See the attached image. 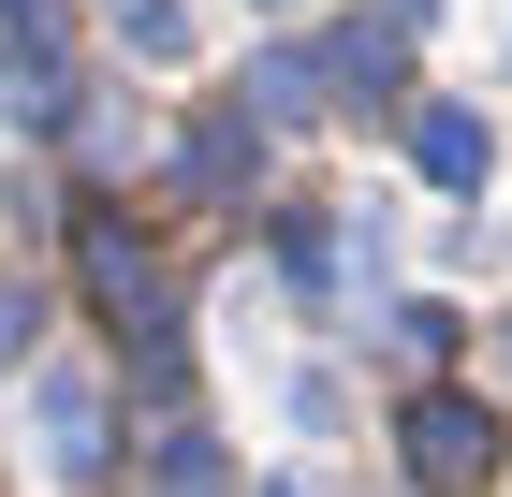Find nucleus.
Wrapping results in <instances>:
<instances>
[{
  "label": "nucleus",
  "instance_id": "obj_1",
  "mask_svg": "<svg viewBox=\"0 0 512 497\" xmlns=\"http://www.w3.org/2000/svg\"><path fill=\"white\" fill-rule=\"evenodd\" d=\"M74 278H88V307H103L132 351H176V278H161V249L118 220V205H88V220H74Z\"/></svg>",
  "mask_w": 512,
  "mask_h": 497
},
{
  "label": "nucleus",
  "instance_id": "obj_2",
  "mask_svg": "<svg viewBox=\"0 0 512 497\" xmlns=\"http://www.w3.org/2000/svg\"><path fill=\"white\" fill-rule=\"evenodd\" d=\"M498 454H512V439H498L483 395H454V381L410 395V483H425V497H483V483H498Z\"/></svg>",
  "mask_w": 512,
  "mask_h": 497
},
{
  "label": "nucleus",
  "instance_id": "obj_3",
  "mask_svg": "<svg viewBox=\"0 0 512 497\" xmlns=\"http://www.w3.org/2000/svg\"><path fill=\"white\" fill-rule=\"evenodd\" d=\"M0 103L30 117V132L74 117V15L59 0H0Z\"/></svg>",
  "mask_w": 512,
  "mask_h": 497
},
{
  "label": "nucleus",
  "instance_id": "obj_4",
  "mask_svg": "<svg viewBox=\"0 0 512 497\" xmlns=\"http://www.w3.org/2000/svg\"><path fill=\"white\" fill-rule=\"evenodd\" d=\"M410 161H425L439 191H483V176H498V132H483L469 103H425V117H410Z\"/></svg>",
  "mask_w": 512,
  "mask_h": 497
},
{
  "label": "nucleus",
  "instance_id": "obj_5",
  "mask_svg": "<svg viewBox=\"0 0 512 497\" xmlns=\"http://www.w3.org/2000/svg\"><path fill=\"white\" fill-rule=\"evenodd\" d=\"M308 74H322V103H352V117H395V30H337V44L308 59Z\"/></svg>",
  "mask_w": 512,
  "mask_h": 497
},
{
  "label": "nucleus",
  "instance_id": "obj_6",
  "mask_svg": "<svg viewBox=\"0 0 512 497\" xmlns=\"http://www.w3.org/2000/svg\"><path fill=\"white\" fill-rule=\"evenodd\" d=\"M176 191H191V205H249V117H191Z\"/></svg>",
  "mask_w": 512,
  "mask_h": 497
},
{
  "label": "nucleus",
  "instance_id": "obj_7",
  "mask_svg": "<svg viewBox=\"0 0 512 497\" xmlns=\"http://www.w3.org/2000/svg\"><path fill=\"white\" fill-rule=\"evenodd\" d=\"M44 468H103V395L74 366H44Z\"/></svg>",
  "mask_w": 512,
  "mask_h": 497
},
{
  "label": "nucleus",
  "instance_id": "obj_8",
  "mask_svg": "<svg viewBox=\"0 0 512 497\" xmlns=\"http://www.w3.org/2000/svg\"><path fill=\"white\" fill-rule=\"evenodd\" d=\"M249 117H264V132L322 117V74H308V44H278V59H249Z\"/></svg>",
  "mask_w": 512,
  "mask_h": 497
},
{
  "label": "nucleus",
  "instance_id": "obj_9",
  "mask_svg": "<svg viewBox=\"0 0 512 497\" xmlns=\"http://www.w3.org/2000/svg\"><path fill=\"white\" fill-rule=\"evenodd\" d=\"M103 30L147 44V59H191V0H103Z\"/></svg>",
  "mask_w": 512,
  "mask_h": 497
},
{
  "label": "nucleus",
  "instance_id": "obj_10",
  "mask_svg": "<svg viewBox=\"0 0 512 497\" xmlns=\"http://www.w3.org/2000/svg\"><path fill=\"white\" fill-rule=\"evenodd\" d=\"M220 483H235V468L205 454L191 424H176V439H161V454H147V497H220Z\"/></svg>",
  "mask_w": 512,
  "mask_h": 497
},
{
  "label": "nucleus",
  "instance_id": "obj_11",
  "mask_svg": "<svg viewBox=\"0 0 512 497\" xmlns=\"http://www.w3.org/2000/svg\"><path fill=\"white\" fill-rule=\"evenodd\" d=\"M15 351H30V293L0 278V366H15Z\"/></svg>",
  "mask_w": 512,
  "mask_h": 497
},
{
  "label": "nucleus",
  "instance_id": "obj_12",
  "mask_svg": "<svg viewBox=\"0 0 512 497\" xmlns=\"http://www.w3.org/2000/svg\"><path fill=\"white\" fill-rule=\"evenodd\" d=\"M264 497H322V483H264Z\"/></svg>",
  "mask_w": 512,
  "mask_h": 497
}]
</instances>
